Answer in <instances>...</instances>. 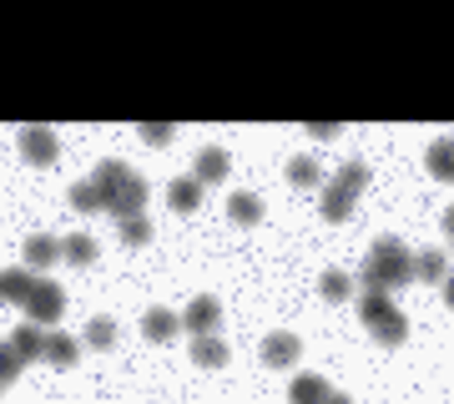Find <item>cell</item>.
Returning a JSON list of instances; mask_svg holds the SVG:
<instances>
[{
	"mask_svg": "<svg viewBox=\"0 0 454 404\" xmlns=\"http://www.w3.org/2000/svg\"><path fill=\"white\" fill-rule=\"evenodd\" d=\"M364 293H394L414 283V258H409V248L399 238H379L369 248V258H364Z\"/></svg>",
	"mask_w": 454,
	"mask_h": 404,
	"instance_id": "1",
	"label": "cell"
},
{
	"mask_svg": "<svg viewBox=\"0 0 454 404\" xmlns=\"http://www.w3.org/2000/svg\"><path fill=\"white\" fill-rule=\"evenodd\" d=\"M91 182L106 193V212H116V223H121V218H142V208H146V182L131 172L127 162L106 157L97 172H91Z\"/></svg>",
	"mask_w": 454,
	"mask_h": 404,
	"instance_id": "2",
	"label": "cell"
},
{
	"mask_svg": "<svg viewBox=\"0 0 454 404\" xmlns=\"http://www.w3.org/2000/svg\"><path fill=\"white\" fill-rule=\"evenodd\" d=\"M20 152H26L31 167H56L61 142H56V131L51 127H20Z\"/></svg>",
	"mask_w": 454,
	"mask_h": 404,
	"instance_id": "3",
	"label": "cell"
},
{
	"mask_svg": "<svg viewBox=\"0 0 454 404\" xmlns=\"http://www.w3.org/2000/svg\"><path fill=\"white\" fill-rule=\"evenodd\" d=\"M26 313H31V323L35 329H46V323H56L66 313V293H61V283H35V293H31V304H26Z\"/></svg>",
	"mask_w": 454,
	"mask_h": 404,
	"instance_id": "4",
	"label": "cell"
},
{
	"mask_svg": "<svg viewBox=\"0 0 454 404\" xmlns=\"http://www.w3.org/2000/svg\"><path fill=\"white\" fill-rule=\"evenodd\" d=\"M217 319H223V304H217L212 293H202V298H192V304H187L182 329H192L197 339H207V334H217Z\"/></svg>",
	"mask_w": 454,
	"mask_h": 404,
	"instance_id": "5",
	"label": "cell"
},
{
	"mask_svg": "<svg viewBox=\"0 0 454 404\" xmlns=\"http://www.w3.org/2000/svg\"><path fill=\"white\" fill-rule=\"evenodd\" d=\"M298 354H303L298 334H268V339H262V364H268V369H293Z\"/></svg>",
	"mask_w": 454,
	"mask_h": 404,
	"instance_id": "6",
	"label": "cell"
},
{
	"mask_svg": "<svg viewBox=\"0 0 454 404\" xmlns=\"http://www.w3.org/2000/svg\"><path fill=\"white\" fill-rule=\"evenodd\" d=\"M177 329H182V319L172 313V308H146L142 313V334L152 344H172L177 339Z\"/></svg>",
	"mask_w": 454,
	"mask_h": 404,
	"instance_id": "7",
	"label": "cell"
},
{
	"mask_svg": "<svg viewBox=\"0 0 454 404\" xmlns=\"http://www.w3.org/2000/svg\"><path fill=\"white\" fill-rule=\"evenodd\" d=\"M35 283H41V278L31 273V268H11V273H0V298H5V304H31V293H35Z\"/></svg>",
	"mask_w": 454,
	"mask_h": 404,
	"instance_id": "8",
	"label": "cell"
},
{
	"mask_svg": "<svg viewBox=\"0 0 454 404\" xmlns=\"http://www.w3.org/2000/svg\"><path fill=\"white\" fill-rule=\"evenodd\" d=\"M369 334H373L379 344H384V349H399V344L409 339V319L399 313V308H389L384 319H373V323H369Z\"/></svg>",
	"mask_w": 454,
	"mask_h": 404,
	"instance_id": "9",
	"label": "cell"
},
{
	"mask_svg": "<svg viewBox=\"0 0 454 404\" xmlns=\"http://www.w3.org/2000/svg\"><path fill=\"white\" fill-rule=\"evenodd\" d=\"M56 258H61V242H56V238H46V233L26 238V268H31V273H46Z\"/></svg>",
	"mask_w": 454,
	"mask_h": 404,
	"instance_id": "10",
	"label": "cell"
},
{
	"mask_svg": "<svg viewBox=\"0 0 454 404\" xmlns=\"http://www.w3.org/2000/svg\"><path fill=\"white\" fill-rule=\"evenodd\" d=\"M318 212H324L328 223H348V218H354V193H348V187H339V182H328Z\"/></svg>",
	"mask_w": 454,
	"mask_h": 404,
	"instance_id": "11",
	"label": "cell"
},
{
	"mask_svg": "<svg viewBox=\"0 0 454 404\" xmlns=\"http://www.w3.org/2000/svg\"><path fill=\"white\" fill-rule=\"evenodd\" d=\"M424 162H429V172L439 182H454V137H434L429 152H424Z\"/></svg>",
	"mask_w": 454,
	"mask_h": 404,
	"instance_id": "12",
	"label": "cell"
},
{
	"mask_svg": "<svg viewBox=\"0 0 454 404\" xmlns=\"http://www.w3.org/2000/svg\"><path fill=\"white\" fill-rule=\"evenodd\" d=\"M192 178L202 182V187H207V182L217 187V182L227 178V152H223V147H207V152H197V167H192Z\"/></svg>",
	"mask_w": 454,
	"mask_h": 404,
	"instance_id": "13",
	"label": "cell"
},
{
	"mask_svg": "<svg viewBox=\"0 0 454 404\" xmlns=\"http://www.w3.org/2000/svg\"><path fill=\"white\" fill-rule=\"evenodd\" d=\"M333 389H328V379H318V374H298L288 389V404H324Z\"/></svg>",
	"mask_w": 454,
	"mask_h": 404,
	"instance_id": "14",
	"label": "cell"
},
{
	"mask_svg": "<svg viewBox=\"0 0 454 404\" xmlns=\"http://www.w3.org/2000/svg\"><path fill=\"white\" fill-rule=\"evenodd\" d=\"M76 354H82V344L71 339V334H46V364H56V369H71L76 364Z\"/></svg>",
	"mask_w": 454,
	"mask_h": 404,
	"instance_id": "15",
	"label": "cell"
},
{
	"mask_svg": "<svg viewBox=\"0 0 454 404\" xmlns=\"http://www.w3.org/2000/svg\"><path fill=\"white\" fill-rule=\"evenodd\" d=\"M61 258L71 268H91L97 263V242L86 238V233H71V238H61Z\"/></svg>",
	"mask_w": 454,
	"mask_h": 404,
	"instance_id": "16",
	"label": "cell"
},
{
	"mask_svg": "<svg viewBox=\"0 0 454 404\" xmlns=\"http://www.w3.org/2000/svg\"><path fill=\"white\" fill-rule=\"evenodd\" d=\"M227 218L238 227H253L262 218V202H258V193H232L227 197Z\"/></svg>",
	"mask_w": 454,
	"mask_h": 404,
	"instance_id": "17",
	"label": "cell"
},
{
	"mask_svg": "<svg viewBox=\"0 0 454 404\" xmlns=\"http://www.w3.org/2000/svg\"><path fill=\"white\" fill-rule=\"evenodd\" d=\"M192 364H202V369H223V364H227V344L217 339V334L192 339Z\"/></svg>",
	"mask_w": 454,
	"mask_h": 404,
	"instance_id": "18",
	"label": "cell"
},
{
	"mask_svg": "<svg viewBox=\"0 0 454 404\" xmlns=\"http://www.w3.org/2000/svg\"><path fill=\"white\" fill-rule=\"evenodd\" d=\"M11 344H16V354L26 359V364H31V359H41V354H46V334H41L35 323H20L16 334H11Z\"/></svg>",
	"mask_w": 454,
	"mask_h": 404,
	"instance_id": "19",
	"label": "cell"
},
{
	"mask_svg": "<svg viewBox=\"0 0 454 404\" xmlns=\"http://www.w3.org/2000/svg\"><path fill=\"white\" fill-rule=\"evenodd\" d=\"M414 278H424V283H444V278H450V258H444L439 248L419 253V258H414Z\"/></svg>",
	"mask_w": 454,
	"mask_h": 404,
	"instance_id": "20",
	"label": "cell"
},
{
	"mask_svg": "<svg viewBox=\"0 0 454 404\" xmlns=\"http://www.w3.org/2000/svg\"><path fill=\"white\" fill-rule=\"evenodd\" d=\"M288 182H293V187H324V162L293 157L288 162Z\"/></svg>",
	"mask_w": 454,
	"mask_h": 404,
	"instance_id": "21",
	"label": "cell"
},
{
	"mask_svg": "<svg viewBox=\"0 0 454 404\" xmlns=\"http://www.w3.org/2000/svg\"><path fill=\"white\" fill-rule=\"evenodd\" d=\"M167 197H172V208H177V212H197V202H202V182H197V178H177L172 187H167Z\"/></svg>",
	"mask_w": 454,
	"mask_h": 404,
	"instance_id": "22",
	"label": "cell"
},
{
	"mask_svg": "<svg viewBox=\"0 0 454 404\" xmlns=\"http://www.w3.org/2000/svg\"><path fill=\"white\" fill-rule=\"evenodd\" d=\"M71 208H76V212H106V193L86 178V182H76V187H71Z\"/></svg>",
	"mask_w": 454,
	"mask_h": 404,
	"instance_id": "23",
	"label": "cell"
},
{
	"mask_svg": "<svg viewBox=\"0 0 454 404\" xmlns=\"http://www.w3.org/2000/svg\"><path fill=\"white\" fill-rule=\"evenodd\" d=\"M333 182H339V187H348V193H364V187H369V162H343L339 172H333Z\"/></svg>",
	"mask_w": 454,
	"mask_h": 404,
	"instance_id": "24",
	"label": "cell"
},
{
	"mask_svg": "<svg viewBox=\"0 0 454 404\" xmlns=\"http://www.w3.org/2000/svg\"><path fill=\"white\" fill-rule=\"evenodd\" d=\"M20 369H26V359L16 354V344H11V339H0V384H16Z\"/></svg>",
	"mask_w": 454,
	"mask_h": 404,
	"instance_id": "25",
	"label": "cell"
},
{
	"mask_svg": "<svg viewBox=\"0 0 454 404\" xmlns=\"http://www.w3.org/2000/svg\"><path fill=\"white\" fill-rule=\"evenodd\" d=\"M318 293H324L328 304H343V298L354 293V278H348V273H339V268H333V273H324V283H318Z\"/></svg>",
	"mask_w": 454,
	"mask_h": 404,
	"instance_id": "26",
	"label": "cell"
},
{
	"mask_svg": "<svg viewBox=\"0 0 454 404\" xmlns=\"http://www.w3.org/2000/svg\"><path fill=\"white\" fill-rule=\"evenodd\" d=\"M86 344H91V349H112L116 344V323L112 319H91L86 323Z\"/></svg>",
	"mask_w": 454,
	"mask_h": 404,
	"instance_id": "27",
	"label": "cell"
},
{
	"mask_svg": "<svg viewBox=\"0 0 454 404\" xmlns=\"http://www.w3.org/2000/svg\"><path fill=\"white\" fill-rule=\"evenodd\" d=\"M146 238H152V223L146 218H121V242L127 248H142Z\"/></svg>",
	"mask_w": 454,
	"mask_h": 404,
	"instance_id": "28",
	"label": "cell"
},
{
	"mask_svg": "<svg viewBox=\"0 0 454 404\" xmlns=\"http://www.w3.org/2000/svg\"><path fill=\"white\" fill-rule=\"evenodd\" d=\"M389 293H364V304H358V313H364V323H373V319H384L389 313Z\"/></svg>",
	"mask_w": 454,
	"mask_h": 404,
	"instance_id": "29",
	"label": "cell"
},
{
	"mask_svg": "<svg viewBox=\"0 0 454 404\" xmlns=\"http://www.w3.org/2000/svg\"><path fill=\"white\" fill-rule=\"evenodd\" d=\"M142 137H146V142H167L172 131H167V127H142Z\"/></svg>",
	"mask_w": 454,
	"mask_h": 404,
	"instance_id": "30",
	"label": "cell"
},
{
	"mask_svg": "<svg viewBox=\"0 0 454 404\" xmlns=\"http://www.w3.org/2000/svg\"><path fill=\"white\" fill-rule=\"evenodd\" d=\"M444 304L454 308V278H444Z\"/></svg>",
	"mask_w": 454,
	"mask_h": 404,
	"instance_id": "31",
	"label": "cell"
},
{
	"mask_svg": "<svg viewBox=\"0 0 454 404\" xmlns=\"http://www.w3.org/2000/svg\"><path fill=\"white\" fill-rule=\"evenodd\" d=\"M444 233L454 238V208H444Z\"/></svg>",
	"mask_w": 454,
	"mask_h": 404,
	"instance_id": "32",
	"label": "cell"
},
{
	"mask_svg": "<svg viewBox=\"0 0 454 404\" xmlns=\"http://www.w3.org/2000/svg\"><path fill=\"white\" fill-rule=\"evenodd\" d=\"M324 404H354V400H348V394H328Z\"/></svg>",
	"mask_w": 454,
	"mask_h": 404,
	"instance_id": "33",
	"label": "cell"
}]
</instances>
